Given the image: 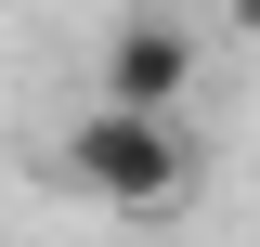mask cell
I'll return each instance as SVG.
<instances>
[{"label": "cell", "instance_id": "cell-1", "mask_svg": "<svg viewBox=\"0 0 260 247\" xmlns=\"http://www.w3.org/2000/svg\"><path fill=\"white\" fill-rule=\"evenodd\" d=\"M65 182L91 195V208H169V195L195 182L182 117H143V104H91V117L65 130Z\"/></svg>", "mask_w": 260, "mask_h": 247}, {"label": "cell", "instance_id": "cell-2", "mask_svg": "<svg viewBox=\"0 0 260 247\" xmlns=\"http://www.w3.org/2000/svg\"><path fill=\"white\" fill-rule=\"evenodd\" d=\"M182 91H195V26L182 13H117V26H104V104L182 117Z\"/></svg>", "mask_w": 260, "mask_h": 247}, {"label": "cell", "instance_id": "cell-3", "mask_svg": "<svg viewBox=\"0 0 260 247\" xmlns=\"http://www.w3.org/2000/svg\"><path fill=\"white\" fill-rule=\"evenodd\" d=\"M234 26H247V39H260V0H234Z\"/></svg>", "mask_w": 260, "mask_h": 247}]
</instances>
